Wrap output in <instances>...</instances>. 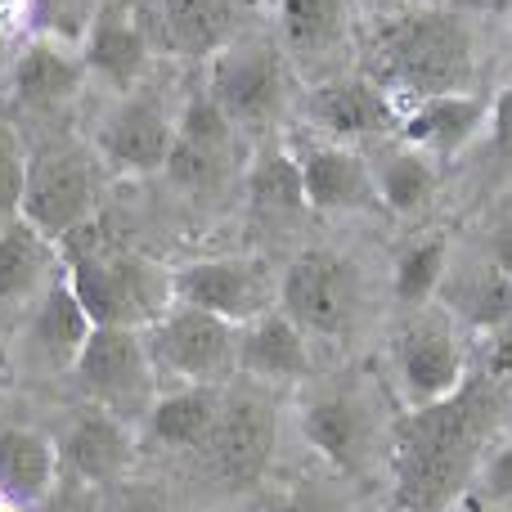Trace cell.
<instances>
[{
	"instance_id": "30",
	"label": "cell",
	"mask_w": 512,
	"mask_h": 512,
	"mask_svg": "<svg viewBox=\"0 0 512 512\" xmlns=\"http://www.w3.org/2000/svg\"><path fill=\"white\" fill-rule=\"evenodd\" d=\"M445 274H450V239L445 234H427L396 261V297L405 306H427L441 292Z\"/></svg>"
},
{
	"instance_id": "6",
	"label": "cell",
	"mask_w": 512,
	"mask_h": 512,
	"mask_svg": "<svg viewBox=\"0 0 512 512\" xmlns=\"http://www.w3.org/2000/svg\"><path fill=\"white\" fill-rule=\"evenodd\" d=\"M153 369L180 378V387H216L230 369H239V324L194 306H171L149 328Z\"/></svg>"
},
{
	"instance_id": "40",
	"label": "cell",
	"mask_w": 512,
	"mask_h": 512,
	"mask_svg": "<svg viewBox=\"0 0 512 512\" xmlns=\"http://www.w3.org/2000/svg\"><path fill=\"white\" fill-rule=\"evenodd\" d=\"M378 14H400V9H409V0H369Z\"/></svg>"
},
{
	"instance_id": "28",
	"label": "cell",
	"mask_w": 512,
	"mask_h": 512,
	"mask_svg": "<svg viewBox=\"0 0 512 512\" xmlns=\"http://www.w3.org/2000/svg\"><path fill=\"white\" fill-rule=\"evenodd\" d=\"M279 27L288 50L297 54H324L342 41L346 9L342 0H283L279 5Z\"/></svg>"
},
{
	"instance_id": "36",
	"label": "cell",
	"mask_w": 512,
	"mask_h": 512,
	"mask_svg": "<svg viewBox=\"0 0 512 512\" xmlns=\"http://www.w3.org/2000/svg\"><path fill=\"white\" fill-rule=\"evenodd\" d=\"M486 495L495 499V504L512 508V445L495 450V459L486 463Z\"/></svg>"
},
{
	"instance_id": "19",
	"label": "cell",
	"mask_w": 512,
	"mask_h": 512,
	"mask_svg": "<svg viewBox=\"0 0 512 512\" xmlns=\"http://www.w3.org/2000/svg\"><path fill=\"white\" fill-rule=\"evenodd\" d=\"M490 122V99L481 95H436L427 104H414L400 122L405 149H418L427 158H450V153L468 149L477 131Z\"/></svg>"
},
{
	"instance_id": "10",
	"label": "cell",
	"mask_w": 512,
	"mask_h": 512,
	"mask_svg": "<svg viewBox=\"0 0 512 512\" xmlns=\"http://www.w3.org/2000/svg\"><path fill=\"white\" fill-rule=\"evenodd\" d=\"M95 149H99V158L113 162L117 171H135V176L167 171L171 149H176V122H171L167 108L153 95L131 90V95H122L104 113Z\"/></svg>"
},
{
	"instance_id": "14",
	"label": "cell",
	"mask_w": 512,
	"mask_h": 512,
	"mask_svg": "<svg viewBox=\"0 0 512 512\" xmlns=\"http://www.w3.org/2000/svg\"><path fill=\"white\" fill-rule=\"evenodd\" d=\"M301 185H306V207L315 212H373L382 207L378 171L346 144H310L297 153Z\"/></svg>"
},
{
	"instance_id": "31",
	"label": "cell",
	"mask_w": 512,
	"mask_h": 512,
	"mask_svg": "<svg viewBox=\"0 0 512 512\" xmlns=\"http://www.w3.org/2000/svg\"><path fill=\"white\" fill-rule=\"evenodd\" d=\"M239 126L225 117V108L212 95H194L176 122V149L198 153V158H221L230 162V140Z\"/></svg>"
},
{
	"instance_id": "1",
	"label": "cell",
	"mask_w": 512,
	"mask_h": 512,
	"mask_svg": "<svg viewBox=\"0 0 512 512\" xmlns=\"http://www.w3.org/2000/svg\"><path fill=\"white\" fill-rule=\"evenodd\" d=\"M486 382L468 378L454 396L436 405L409 409L391 432V468H396V495L405 512H445L481 463V445L490 432Z\"/></svg>"
},
{
	"instance_id": "26",
	"label": "cell",
	"mask_w": 512,
	"mask_h": 512,
	"mask_svg": "<svg viewBox=\"0 0 512 512\" xmlns=\"http://www.w3.org/2000/svg\"><path fill=\"white\" fill-rule=\"evenodd\" d=\"M454 306H459L463 319H472L477 328H504L512 324V274L504 265L486 261L468 265L454 288Z\"/></svg>"
},
{
	"instance_id": "11",
	"label": "cell",
	"mask_w": 512,
	"mask_h": 512,
	"mask_svg": "<svg viewBox=\"0 0 512 512\" xmlns=\"http://www.w3.org/2000/svg\"><path fill=\"white\" fill-rule=\"evenodd\" d=\"M396 369H400V387H405L414 409L436 405V400L454 396V391L468 382L463 346L445 319H423V324H409L405 333H400Z\"/></svg>"
},
{
	"instance_id": "20",
	"label": "cell",
	"mask_w": 512,
	"mask_h": 512,
	"mask_svg": "<svg viewBox=\"0 0 512 512\" xmlns=\"http://www.w3.org/2000/svg\"><path fill=\"white\" fill-rule=\"evenodd\" d=\"M90 333H95V319L86 315L81 297L68 283V270H63L50 283V292L36 301V310L27 315V346H32V355L45 369H72L81 346L90 342Z\"/></svg>"
},
{
	"instance_id": "16",
	"label": "cell",
	"mask_w": 512,
	"mask_h": 512,
	"mask_svg": "<svg viewBox=\"0 0 512 512\" xmlns=\"http://www.w3.org/2000/svg\"><path fill=\"white\" fill-rule=\"evenodd\" d=\"M144 32L158 36V45L189 59L203 54H221L234 45V27H239V0H144Z\"/></svg>"
},
{
	"instance_id": "7",
	"label": "cell",
	"mask_w": 512,
	"mask_h": 512,
	"mask_svg": "<svg viewBox=\"0 0 512 512\" xmlns=\"http://www.w3.org/2000/svg\"><path fill=\"white\" fill-rule=\"evenodd\" d=\"M279 310L301 333L342 337L360 315V274L346 256L306 248L279 279Z\"/></svg>"
},
{
	"instance_id": "37",
	"label": "cell",
	"mask_w": 512,
	"mask_h": 512,
	"mask_svg": "<svg viewBox=\"0 0 512 512\" xmlns=\"http://www.w3.org/2000/svg\"><path fill=\"white\" fill-rule=\"evenodd\" d=\"M490 261L512 274V198H504V207L495 212V225H490Z\"/></svg>"
},
{
	"instance_id": "39",
	"label": "cell",
	"mask_w": 512,
	"mask_h": 512,
	"mask_svg": "<svg viewBox=\"0 0 512 512\" xmlns=\"http://www.w3.org/2000/svg\"><path fill=\"white\" fill-rule=\"evenodd\" d=\"M279 512H337V508H328L324 499H310V495H297L292 504H283Z\"/></svg>"
},
{
	"instance_id": "13",
	"label": "cell",
	"mask_w": 512,
	"mask_h": 512,
	"mask_svg": "<svg viewBox=\"0 0 512 512\" xmlns=\"http://www.w3.org/2000/svg\"><path fill=\"white\" fill-rule=\"evenodd\" d=\"M131 459H135L131 423H122V418L104 414V409H95V405H86L77 418H72L68 436H63V445H59L63 472L86 481V486H95V490L126 481Z\"/></svg>"
},
{
	"instance_id": "4",
	"label": "cell",
	"mask_w": 512,
	"mask_h": 512,
	"mask_svg": "<svg viewBox=\"0 0 512 512\" xmlns=\"http://www.w3.org/2000/svg\"><path fill=\"white\" fill-rule=\"evenodd\" d=\"M99 176L95 158L72 140L36 144L27 153V185H23V221H32L45 239L63 243L68 234L95 221Z\"/></svg>"
},
{
	"instance_id": "34",
	"label": "cell",
	"mask_w": 512,
	"mask_h": 512,
	"mask_svg": "<svg viewBox=\"0 0 512 512\" xmlns=\"http://www.w3.org/2000/svg\"><path fill=\"white\" fill-rule=\"evenodd\" d=\"M36 512H99V490L63 472L59 486H54L50 495L36 504Z\"/></svg>"
},
{
	"instance_id": "24",
	"label": "cell",
	"mask_w": 512,
	"mask_h": 512,
	"mask_svg": "<svg viewBox=\"0 0 512 512\" xmlns=\"http://www.w3.org/2000/svg\"><path fill=\"white\" fill-rule=\"evenodd\" d=\"M301 436L324 454L333 468L360 472L364 454H369V418H364L360 400L351 396H319L301 414Z\"/></svg>"
},
{
	"instance_id": "18",
	"label": "cell",
	"mask_w": 512,
	"mask_h": 512,
	"mask_svg": "<svg viewBox=\"0 0 512 512\" xmlns=\"http://www.w3.org/2000/svg\"><path fill=\"white\" fill-rule=\"evenodd\" d=\"M306 113L319 131L333 135V144H346V140H364V135L382 131L396 117V104L369 77H333L310 90Z\"/></svg>"
},
{
	"instance_id": "2",
	"label": "cell",
	"mask_w": 512,
	"mask_h": 512,
	"mask_svg": "<svg viewBox=\"0 0 512 512\" xmlns=\"http://www.w3.org/2000/svg\"><path fill=\"white\" fill-rule=\"evenodd\" d=\"M477 68V41L454 9H400L382 14L364 45V77L382 86L391 104H427L436 95H463Z\"/></svg>"
},
{
	"instance_id": "38",
	"label": "cell",
	"mask_w": 512,
	"mask_h": 512,
	"mask_svg": "<svg viewBox=\"0 0 512 512\" xmlns=\"http://www.w3.org/2000/svg\"><path fill=\"white\" fill-rule=\"evenodd\" d=\"M23 9H27V0H0V36H5L9 27L23 18Z\"/></svg>"
},
{
	"instance_id": "23",
	"label": "cell",
	"mask_w": 512,
	"mask_h": 512,
	"mask_svg": "<svg viewBox=\"0 0 512 512\" xmlns=\"http://www.w3.org/2000/svg\"><path fill=\"white\" fill-rule=\"evenodd\" d=\"M63 477L59 450H54L50 436L32 432V427H5L0 432V490L23 504H41Z\"/></svg>"
},
{
	"instance_id": "3",
	"label": "cell",
	"mask_w": 512,
	"mask_h": 512,
	"mask_svg": "<svg viewBox=\"0 0 512 512\" xmlns=\"http://www.w3.org/2000/svg\"><path fill=\"white\" fill-rule=\"evenodd\" d=\"M63 270L95 328H153L176 306V274L140 252H99L63 239Z\"/></svg>"
},
{
	"instance_id": "22",
	"label": "cell",
	"mask_w": 512,
	"mask_h": 512,
	"mask_svg": "<svg viewBox=\"0 0 512 512\" xmlns=\"http://www.w3.org/2000/svg\"><path fill=\"white\" fill-rule=\"evenodd\" d=\"M239 369L248 378L265 382H288V378H306L310 373V351H306V333L292 324L283 310L252 319L239 328Z\"/></svg>"
},
{
	"instance_id": "8",
	"label": "cell",
	"mask_w": 512,
	"mask_h": 512,
	"mask_svg": "<svg viewBox=\"0 0 512 512\" xmlns=\"http://www.w3.org/2000/svg\"><path fill=\"white\" fill-rule=\"evenodd\" d=\"M176 301L243 328L274 310V279L256 256H207L176 270Z\"/></svg>"
},
{
	"instance_id": "25",
	"label": "cell",
	"mask_w": 512,
	"mask_h": 512,
	"mask_svg": "<svg viewBox=\"0 0 512 512\" xmlns=\"http://www.w3.org/2000/svg\"><path fill=\"white\" fill-rule=\"evenodd\" d=\"M221 391L216 387H176L167 396H158V405L149 409V432L162 445L176 450H198L212 441L216 418H221Z\"/></svg>"
},
{
	"instance_id": "35",
	"label": "cell",
	"mask_w": 512,
	"mask_h": 512,
	"mask_svg": "<svg viewBox=\"0 0 512 512\" xmlns=\"http://www.w3.org/2000/svg\"><path fill=\"white\" fill-rule=\"evenodd\" d=\"M490 135H495L499 158L512 162V81L495 95V104H490Z\"/></svg>"
},
{
	"instance_id": "27",
	"label": "cell",
	"mask_w": 512,
	"mask_h": 512,
	"mask_svg": "<svg viewBox=\"0 0 512 512\" xmlns=\"http://www.w3.org/2000/svg\"><path fill=\"white\" fill-rule=\"evenodd\" d=\"M248 198L256 212H301L306 207V185H301V162L288 149H265L248 171Z\"/></svg>"
},
{
	"instance_id": "15",
	"label": "cell",
	"mask_w": 512,
	"mask_h": 512,
	"mask_svg": "<svg viewBox=\"0 0 512 512\" xmlns=\"http://www.w3.org/2000/svg\"><path fill=\"white\" fill-rule=\"evenodd\" d=\"M63 274V248L45 239L32 221L18 216L0 230V315H32L36 301L50 292V283Z\"/></svg>"
},
{
	"instance_id": "17",
	"label": "cell",
	"mask_w": 512,
	"mask_h": 512,
	"mask_svg": "<svg viewBox=\"0 0 512 512\" xmlns=\"http://www.w3.org/2000/svg\"><path fill=\"white\" fill-rule=\"evenodd\" d=\"M86 77L90 72L81 54H72L68 45L50 41V36H36L18 50L14 68H9V95L23 113H54L77 99Z\"/></svg>"
},
{
	"instance_id": "32",
	"label": "cell",
	"mask_w": 512,
	"mask_h": 512,
	"mask_svg": "<svg viewBox=\"0 0 512 512\" xmlns=\"http://www.w3.org/2000/svg\"><path fill=\"white\" fill-rule=\"evenodd\" d=\"M23 185H27V149L14 126L0 117V230L23 216Z\"/></svg>"
},
{
	"instance_id": "21",
	"label": "cell",
	"mask_w": 512,
	"mask_h": 512,
	"mask_svg": "<svg viewBox=\"0 0 512 512\" xmlns=\"http://www.w3.org/2000/svg\"><path fill=\"white\" fill-rule=\"evenodd\" d=\"M81 59H86V72H95L113 90L131 95L140 86V77L149 72V32L126 9H104L90 27Z\"/></svg>"
},
{
	"instance_id": "33",
	"label": "cell",
	"mask_w": 512,
	"mask_h": 512,
	"mask_svg": "<svg viewBox=\"0 0 512 512\" xmlns=\"http://www.w3.org/2000/svg\"><path fill=\"white\" fill-rule=\"evenodd\" d=\"M99 512H171V508L153 486H140V481H117V486L99 490Z\"/></svg>"
},
{
	"instance_id": "9",
	"label": "cell",
	"mask_w": 512,
	"mask_h": 512,
	"mask_svg": "<svg viewBox=\"0 0 512 512\" xmlns=\"http://www.w3.org/2000/svg\"><path fill=\"white\" fill-rule=\"evenodd\" d=\"M207 95L234 126H265L283 104V59L265 41H234L212 59Z\"/></svg>"
},
{
	"instance_id": "12",
	"label": "cell",
	"mask_w": 512,
	"mask_h": 512,
	"mask_svg": "<svg viewBox=\"0 0 512 512\" xmlns=\"http://www.w3.org/2000/svg\"><path fill=\"white\" fill-rule=\"evenodd\" d=\"M270 445H274V414L261 396L239 391V396L221 400V418L216 432L207 441L212 468L221 472L230 486H252L270 463Z\"/></svg>"
},
{
	"instance_id": "5",
	"label": "cell",
	"mask_w": 512,
	"mask_h": 512,
	"mask_svg": "<svg viewBox=\"0 0 512 512\" xmlns=\"http://www.w3.org/2000/svg\"><path fill=\"white\" fill-rule=\"evenodd\" d=\"M72 373H77L86 405L104 409L122 423L149 418V409L158 405V369H153L140 328H95Z\"/></svg>"
},
{
	"instance_id": "29",
	"label": "cell",
	"mask_w": 512,
	"mask_h": 512,
	"mask_svg": "<svg viewBox=\"0 0 512 512\" xmlns=\"http://www.w3.org/2000/svg\"><path fill=\"white\" fill-rule=\"evenodd\" d=\"M378 194H382V203H387L391 212H400V216L423 212V207L432 203V194H436L432 158L418 153V149L391 153V158L382 162V171H378Z\"/></svg>"
},
{
	"instance_id": "41",
	"label": "cell",
	"mask_w": 512,
	"mask_h": 512,
	"mask_svg": "<svg viewBox=\"0 0 512 512\" xmlns=\"http://www.w3.org/2000/svg\"><path fill=\"white\" fill-rule=\"evenodd\" d=\"M0 68H5V36H0Z\"/></svg>"
}]
</instances>
